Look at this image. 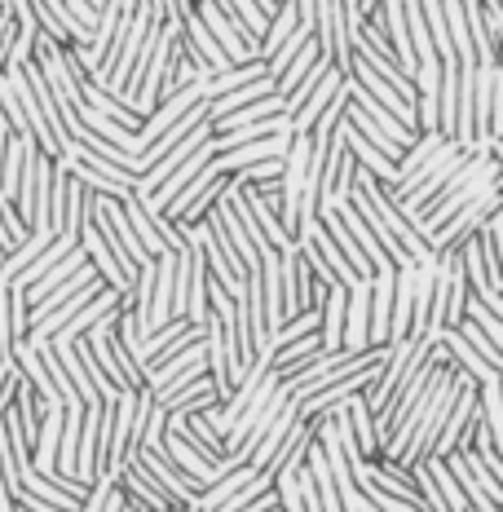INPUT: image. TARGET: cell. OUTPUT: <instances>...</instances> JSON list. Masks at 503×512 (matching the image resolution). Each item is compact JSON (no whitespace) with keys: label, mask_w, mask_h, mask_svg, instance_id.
<instances>
[{"label":"cell","mask_w":503,"mask_h":512,"mask_svg":"<svg viewBox=\"0 0 503 512\" xmlns=\"http://www.w3.org/2000/svg\"><path fill=\"white\" fill-rule=\"evenodd\" d=\"M278 111H287L283 93H265V98H256L248 106H234V111L217 115V120H212V133H221V128H239V124H256V120H265V115H278Z\"/></svg>","instance_id":"obj_17"},{"label":"cell","mask_w":503,"mask_h":512,"mask_svg":"<svg viewBox=\"0 0 503 512\" xmlns=\"http://www.w3.org/2000/svg\"><path fill=\"white\" fill-rule=\"evenodd\" d=\"M455 332H459V336H464V340H468V345H473V349H477V354H481V358H486V362H490V367H503V349H499V345H495V340H490L486 332H481V327L473 323V318H459V323H455Z\"/></svg>","instance_id":"obj_22"},{"label":"cell","mask_w":503,"mask_h":512,"mask_svg":"<svg viewBox=\"0 0 503 512\" xmlns=\"http://www.w3.org/2000/svg\"><path fill=\"white\" fill-rule=\"evenodd\" d=\"M468 512H477V508H468Z\"/></svg>","instance_id":"obj_28"},{"label":"cell","mask_w":503,"mask_h":512,"mask_svg":"<svg viewBox=\"0 0 503 512\" xmlns=\"http://www.w3.org/2000/svg\"><path fill=\"white\" fill-rule=\"evenodd\" d=\"M499 208V186H490L486 195H477V199H468L459 212H451V217L442 221L433 234H428V248L433 252H446V248H459V243L468 239V234H477L481 230V221L490 217V212Z\"/></svg>","instance_id":"obj_2"},{"label":"cell","mask_w":503,"mask_h":512,"mask_svg":"<svg viewBox=\"0 0 503 512\" xmlns=\"http://www.w3.org/2000/svg\"><path fill=\"white\" fill-rule=\"evenodd\" d=\"M318 58H323V49H318V40L309 36L305 45H301V53H292V58H287V67H283V71H278V76H274V93H283V98H287V93H292L296 84L305 80V71L314 67Z\"/></svg>","instance_id":"obj_19"},{"label":"cell","mask_w":503,"mask_h":512,"mask_svg":"<svg viewBox=\"0 0 503 512\" xmlns=\"http://www.w3.org/2000/svg\"><path fill=\"white\" fill-rule=\"evenodd\" d=\"M14 31H18V18L9 14V9H0V67H5V58H9V40H14Z\"/></svg>","instance_id":"obj_24"},{"label":"cell","mask_w":503,"mask_h":512,"mask_svg":"<svg viewBox=\"0 0 503 512\" xmlns=\"http://www.w3.org/2000/svg\"><path fill=\"white\" fill-rule=\"evenodd\" d=\"M477 512H499V508H495V504H490V508H477Z\"/></svg>","instance_id":"obj_27"},{"label":"cell","mask_w":503,"mask_h":512,"mask_svg":"<svg viewBox=\"0 0 503 512\" xmlns=\"http://www.w3.org/2000/svg\"><path fill=\"white\" fill-rule=\"evenodd\" d=\"M345 9H353V14H371V9H376V0H345Z\"/></svg>","instance_id":"obj_25"},{"label":"cell","mask_w":503,"mask_h":512,"mask_svg":"<svg viewBox=\"0 0 503 512\" xmlns=\"http://www.w3.org/2000/svg\"><path fill=\"white\" fill-rule=\"evenodd\" d=\"M442 18H446V36H451L455 62H459V67H477L473 40H468V18H464V0H442Z\"/></svg>","instance_id":"obj_16"},{"label":"cell","mask_w":503,"mask_h":512,"mask_svg":"<svg viewBox=\"0 0 503 512\" xmlns=\"http://www.w3.org/2000/svg\"><path fill=\"white\" fill-rule=\"evenodd\" d=\"M287 142H292V133H270V137H252V142H239L230 146V151H217L212 155V164H217V173H239V168L248 164H261V159H278L287 151Z\"/></svg>","instance_id":"obj_6"},{"label":"cell","mask_w":503,"mask_h":512,"mask_svg":"<svg viewBox=\"0 0 503 512\" xmlns=\"http://www.w3.org/2000/svg\"><path fill=\"white\" fill-rule=\"evenodd\" d=\"M477 252H481V265H486V279L495 292H503V212L495 208L477 230Z\"/></svg>","instance_id":"obj_11"},{"label":"cell","mask_w":503,"mask_h":512,"mask_svg":"<svg viewBox=\"0 0 503 512\" xmlns=\"http://www.w3.org/2000/svg\"><path fill=\"white\" fill-rule=\"evenodd\" d=\"M393 279L398 270L371 274V323H367V345H384L389 336V309H393Z\"/></svg>","instance_id":"obj_14"},{"label":"cell","mask_w":503,"mask_h":512,"mask_svg":"<svg viewBox=\"0 0 503 512\" xmlns=\"http://www.w3.org/2000/svg\"><path fill=\"white\" fill-rule=\"evenodd\" d=\"M58 164L67 168L71 177L80 181V186H89L93 195H115V199H124V195H133L128 186H120L115 177H106V173H98V168H89V164H80V159H71V155H58Z\"/></svg>","instance_id":"obj_21"},{"label":"cell","mask_w":503,"mask_h":512,"mask_svg":"<svg viewBox=\"0 0 503 512\" xmlns=\"http://www.w3.org/2000/svg\"><path fill=\"white\" fill-rule=\"evenodd\" d=\"M265 93H274V76H256V80L239 84V89H230V93H217V98H208V120L234 111V106H248L256 98H265Z\"/></svg>","instance_id":"obj_18"},{"label":"cell","mask_w":503,"mask_h":512,"mask_svg":"<svg viewBox=\"0 0 503 512\" xmlns=\"http://www.w3.org/2000/svg\"><path fill=\"white\" fill-rule=\"evenodd\" d=\"M331 208L340 212V221H345V226H349V234H353V239H358L362 256H367V261H371V274H384V270H393V256L384 252V243L376 239V230H371L367 221H362V212L353 208L349 199H331Z\"/></svg>","instance_id":"obj_9"},{"label":"cell","mask_w":503,"mask_h":512,"mask_svg":"<svg viewBox=\"0 0 503 512\" xmlns=\"http://www.w3.org/2000/svg\"><path fill=\"white\" fill-rule=\"evenodd\" d=\"M367 323H371V279H358L345 287V349H367Z\"/></svg>","instance_id":"obj_7"},{"label":"cell","mask_w":503,"mask_h":512,"mask_svg":"<svg viewBox=\"0 0 503 512\" xmlns=\"http://www.w3.org/2000/svg\"><path fill=\"white\" fill-rule=\"evenodd\" d=\"M464 318H473V323L481 327V332H486V336H490V340H495V345L503 349V318L495 314V309H486V305H481L473 292L464 296Z\"/></svg>","instance_id":"obj_23"},{"label":"cell","mask_w":503,"mask_h":512,"mask_svg":"<svg viewBox=\"0 0 503 512\" xmlns=\"http://www.w3.org/2000/svg\"><path fill=\"white\" fill-rule=\"evenodd\" d=\"M80 248H84L89 265L98 270V279H102L106 287H115V292H133V279H128V270L120 265V256H115V248L98 234V226H93V221H84V230H80Z\"/></svg>","instance_id":"obj_5"},{"label":"cell","mask_w":503,"mask_h":512,"mask_svg":"<svg viewBox=\"0 0 503 512\" xmlns=\"http://www.w3.org/2000/svg\"><path fill=\"white\" fill-rule=\"evenodd\" d=\"M340 84H345V71H340V67H327V76L305 93L301 106H296L292 115H287V128H292V133H309V128H314V120L323 115V106L331 102V93H336Z\"/></svg>","instance_id":"obj_10"},{"label":"cell","mask_w":503,"mask_h":512,"mask_svg":"<svg viewBox=\"0 0 503 512\" xmlns=\"http://www.w3.org/2000/svg\"><path fill=\"white\" fill-rule=\"evenodd\" d=\"M137 460H142L146 468H151V473L159 477V486H164L168 490V495H173V504L177 508H186L190 504V499H195L199 495V482H195V477H186V473H181V468L173 464V460H168V455H164V446H159V442H142V446H137Z\"/></svg>","instance_id":"obj_4"},{"label":"cell","mask_w":503,"mask_h":512,"mask_svg":"<svg viewBox=\"0 0 503 512\" xmlns=\"http://www.w3.org/2000/svg\"><path fill=\"white\" fill-rule=\"evenodd\" d=\"M437 340H442V349H446V358H451V367L468 371V376H473L477 384H481V380H499V367H490V362L481 358L477 349L455 332V327H442V332H437Z\"/></svg>","instance_id":"obj_12"},{"label":"cell","mask_w":503,"mask_h":512,"mask_svg":"<svg viewBox=\"0 0 503 512\" xmlns=\"http://www.w3.org/2000/svg\"><path fill=\"white\" fill-rule=\"evenodd\" d=\"M203 217H212L221 226V234H226V243H230V252H234V261L243 265V274L248 270H256V261H261V252L252 248V239H248V230H243V221L234 217V208L226 204V190H221V199L217 204H212L208 212H203Z\"/></svg>","instance_id":"obj_8"},{"label":"cell","mask_w":503,"mask_h":512,"mask_svg":"<svg viewBox=\"0 0 503 512\" xmlns=\"http://www.w3.org/2000/svg\"><path fill=\"white\" fill-rule=\"evenodd\" d=\"M340 137H345V146H349V155L358 159V168H367L376 181H384V186H393V159L384 155V151H376V146L367 142V137L353 128L345 115H340Z\"/></svg>","instance_id":"obj_13"},{"label":"cell","mask_w":503,"mask_h":512,"mask_svg":"<svg viewBox=\"0 0 503 512\" xmlns=\"http://www.w3.org/2000/svg\"><path fill=\"white\" fill-rule=\"evenodd\" d=\"M49 345H53V354H58L62 371H67L71 389L80 393L84 407H89V402H102V393L93 389V380H89V371H84V362H80V354H76V345H71V340H58V336H49Z\"/></svg>","instance_id":"obj_15"},{"label":"cell","mask_w":503,"mask_h":512,"mask_svg":"<svg viewBox=\"0 0 503 512\" xmlns=\"http://www.w3.org/2000/svg\"><path fill=\"white\" fill-rule=\"evenodd\" d=\"M195 14H199V23L212 31V40H217L221 49H226V58H230V62H248V58H256V40L239 27V18H234L230 9L221 5V0H195Z\"/></svg>","instance_id":"obj_3"},{"label":"cell","mask_w":503,"mask_h":512,"mask_svg":"<svg viewBox=\"0 0 503 512\" xmlns=\"http://www.w3.org/2000/svg\"><path fill=\"white\" fill-rule=\"evenodd\" d=\"M256 5H261L265 14H274V5H278V0H256Z\"/></svg>","instance_id":"obj_26"},{"label":"cell","mask_w":503,"mask_h":512,"mask_svg":"<svg viewBox=\"0 0 503 512\" xmlns=\"http://www.w3.org/2000/svg\"><path fill=\"white\" fill-rule=\"evenodd\" d=\"M424 468H428V477H433V486H437V495H442L446 512H468V508H473L464 499V490H459V482L451 477V468H446L442 455H424Z\"/></svg>","instance_id":"obj_20"},{"label":"cell","mask_w":503,"mask_h":512,"mask_svg":"<svg viewBox=\"0 0 503 512\" xmlns=\"http://www.w3.org/2000/svg\"><path fill=\"white\" fill-rule=\"evenodd\" d=\"M84 340H89L93 358H98V367L106 371V380H111L115 389H142L146 384V371L137 367V358L128 354L120 345V336H115V309L106 318H98V323L84 332Z\"/></svg>","instance_id":"obj_1"}]
</instances>
